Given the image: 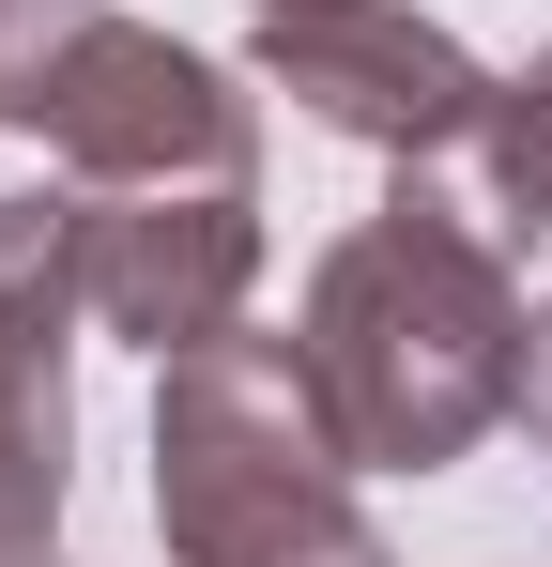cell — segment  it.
I'll use <instances>...</instances> for the list:
<instances>
[{"label": "cell", "mask_w": 552, "mask_h": 567, "mask_svg": "<svg viewBox=\"0 0 552 567\" xmlns=\"http://www.w3.org/2000/svg\"><path fill=\"white\" fill-rule=\"evenodd\" d=\"M16 138H47L78 185H262V93H231V62H200L108 0L47 31Z\"/></svg>", "instance_id": "cell-3"}, {"label": "cell", "mask_w": 552, "mask_h": 567, "mask_svg": "<svg viewBox=\"0 0 552 567\" xmlns=\"http://www.w3.org/2000/svg\"><path fill=\"white\" fill-rule=\"evenodd\" d=\"M0 16H16V0H0Z\"/></svg>", "instance_id": "cell-11"}, {"label": "cell", "mask_w": 552, "mask_h": 567, "mask_svg": "<svg viewBox=\"0 0 552 567\" xmlns=\"http://www.w3.org/2000/svg\"><path fill=\"white\" fill-rule=\"evenodd\" d=\"M154 537L170 567H384L307 338L231 322L154 369Z\"/></svg>", "instance_id": "cell-2"}, {"label": "cell", "mask_w": 552, "mask_h": 567, "mask_svg": "<svg viewBox=\"0 0 552 567\" xmlns=\"http://www.w3.org/2000/svg\"><path fill=\"white\" fill-rule=\"evenodd\" d=\"M0 567H62V553H0Z\"/></svg>", "instance_id": "cell-9"}, {"label": "cell", "mask_w": 552, "mask_h": 567, "mask_svg": "<svg viewBox=\"0 0 552 567\" xmlns=\"http://www.w3.org/2000/svg\"><path fill=\"white\" fill-rule=\"evenodd\" d=\"M460 199H476V230L522 261L552 230V62H522L507 93H491V123L460 138Z\"/></svg>", "instance_id": "cell-7"}, {"label": "cell", "mask_w": 552, "mask_h": 567, "mask_svg": "<svg viewBox=\"0 0 552 567\" xmlns=\"http://www.w3.org/2000/svg\"><path fill=\"white\" fill-rule=\"evenodd\" d=\"M78 277L123 353H200L262 291V185H78Z\"/></svg>", "instance_id": "cell-5"}, {"label": "cell", "mask_w": 552, "mask_h": 567, "mask_svg": "<svg viewBox=\"0 0 552 567\" xmlns=\"http://www.w3.org/2000/svg\"><path fill=\"white\" fill-rule=\"evenodd\" d=\"M246 16H292V0H246Z\"/></svg>", "instance_id": "cell-10"}, {"label": "cell", "mask_w": 552, "mask_h": 567, "mask_svg": "<svg viewBox=\"0 0 552 567\" xmlns=\"http://www.w3.org/2000/svg\"><path fill=\"white\" fill-rule=\"evenodd\" d=\"M292 338H307V383H323L354 475H446L522 414L538 307H522V261L476 230V199H430V169H415L384 215L323 246Z\"/></svg>", "instance_id": "cell-1"}, {"label": "cell", "mask_w": 552, "mask_h": 567, "mask_svg": "<svg viewBox=\"0 0 552 567\" xmlns=\"http://www.w3.org/2000/svg\"><path fill=\"white\" fill-rule=\"evenodd\" d=\"M78 199H0V553H47L62 537V491H78Z\"/></svg>", "instance_id": "cell-6"}, {"label": "cell", "mask_w": 552, "mask_h": 567, "mask_svg": "<svg viewBox=\"0 0 552 567\" xmlns=\"http://www.w3.org/2000/svg\"><path fill=\"white\" fill-rule=\"evenodd\" d=\"M262 93H292L323 138H354V154H399V169H460V138L491 123V62L430 31L415 0H292L262 16Z\"/></svg>", "instance_id": "cell-4"}, {"label": "cell", "mask_w": 552, "mask_h": 567, "mask_svg": "<svg viewBox=\"0 0 552 567\" xmlns=\"http://www.w3.org/2000/svg\"><path fill=\"white\" fill-rule=\"evenodd\" d=\"M522 430L552 445V307H538V338H522Z\"/></svg>", "instance_id": "cell-8"}]
</instances>
